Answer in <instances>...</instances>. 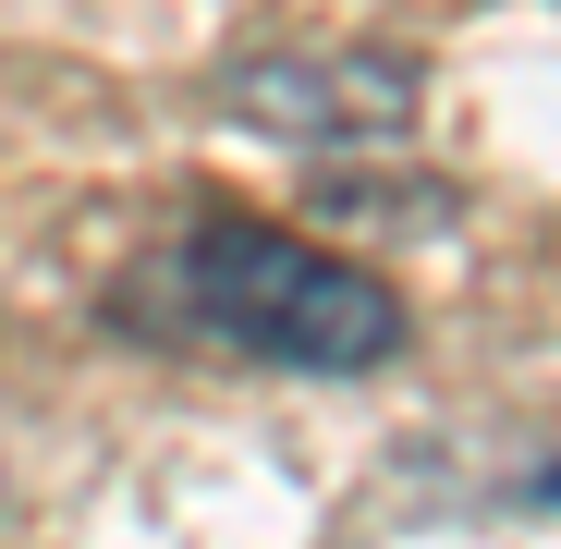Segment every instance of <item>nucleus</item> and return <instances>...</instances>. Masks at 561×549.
<instances>
[{"mask_svg":"<svg viewBox=\"0 0 561 549\" xmlns=\"http://www.w3.org/2000/svg\"><path fill=\"white\" fill-rule=\"evenodd\" d=\"M159 268V318L183 342H220L244 366H294V379H366L403 354V294L354 256H318L268 220H208Z\"/></svg>","mask_w":561,"mask_h":549,"instance_id":"1","label":"nucleus"},{"mask_svg":"<svg viewBox=\"0 0 561 549\" xmlns=\"http://www.w3.org/2000/svg\"><path fill=\"white\" fill-rule=\"evenodd\" d=\"M220 111L280 147H403L427 111V73L403 49H256L220 73Z\"/></svg>","mask_w":561,"mask_h":549,"instance_id":"2","label":"nucleus"},{"mask_svg":"<svg viewBox=\"0 0 561 549\" xmlns=\"http://www.w3.org/2000/svg\"><path fill=\"white\" fill-rule=\"evenodd\" d=\"M0 513H13V489H0Z\"/></svg>","mask_w":561,"mask_h":549,"instance_id":"3","label":"nucleus"}]
</instances>
